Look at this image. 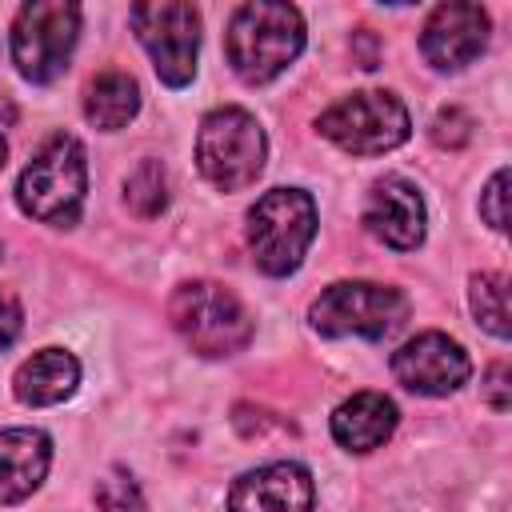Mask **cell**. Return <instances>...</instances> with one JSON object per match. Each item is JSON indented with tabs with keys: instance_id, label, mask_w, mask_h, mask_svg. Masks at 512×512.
I'll return each mask as SVG.
<instances>
[{
	"instance_id": "1",
	"label": "cell",
	"mask_w": 512,
	"mask_h": 512,
	"mask_svg": "<svg viewBox=\"0 0 512 512\" xmlns=\"http://www.w3.org/2000/svg\"><path fill=\"white\" fill-rule=\"evenodd\" d=\"M304 48V16L292 4L276 0H252L240 4L228 20L224 52L232 72L244 84H268L276 80Z\"/></svg>"
},
{
	"instance_id": "2",
	"label": "cell",
	"mask_w": 512,
	"mask_h": 512,
	"mask_svg": "<svg viewBox=\"0 0 512 512\" xmlns=\"http://www.w3.org/2000/svg\"><path fill=\"white\" fill-rule=\"evenodd\" d=\"M84 192H88L84 144L68 132L48 136L32 152V160L24 164V172L16 180L20 212L40 220V224H52V228H72L80 220Z\"/></svg>"
},
{
	"instance_id": "3",
	"label": "cell",
	"mask_w": 512,
	"mask_h": 512,
	"mask_svg": "<svg viewBox=\"0 0 512 512\" xmlns=\"http://www.w3.org/2000/svg\"><path fill=\"white\" fill-rule=\"evenodd\" d=\"M168 320L196 356H232L252 340V316L216 280H188L168 300Z\"/></svg>"
},
{
	"instance_id": "4",
	"label": "cell",
	"mask_w": 512,
	"mask_h": 512,
	"mask_svg": "<svg viewBox=\"0 0 512 512\" xmlns=\"http://www.w3.org/2000/svg\"><path fill=\"white\" fill-rule=\"evenodd\" d=\"M316 240V204L304 188H272L248 208V248L260 272L288 276Z\"/></svg>"
},
{
	"instance_id": "5",
	"label": "cell",
	"mask_w": 512,
	"mask_h": 512,
	"mask_svg": "<svg viewBox=\"0 0 512 512\" xmlns=\"http://www.w3.org/2000/svg\"><path fill=\"white\" fill-rule=\"evenodd\" d=\"M268 140L252 112L212 108L196 132V168L220 192H240L264 172Z\"/></svg>"
},
{
	"instance_id": "6",
	"label": "cell",
	"mask_w": 512,
	"mask_h": 512,
	"mask_svg": "<svg viewBox=\"0 0 512 512\" xmlns=\"http://www.w3.org/2000/svg\"><path fill=\"white\" fill-rule=\"evenodd\" d=\"M312 328L320 336H364L384 340L408 316V296L392 284L372 280H340L328 284L312 304Z\"/></svg>"
},
{
	"instance_id": "7",
	"label": "cell",
	"mask_w": 512,
	"mask_h": 512,
	"mask_svg": "<svg viewBox=\"0 0 512 512\" xmlns=\"http://www.w3.org/2000/svg\"><path fill=\"white\" fill-rule=\"evenodd\" d=\"M316 128L320 136H328L336 148L352 156H380L408 140L412 120H408V108L392 92L364 88V92L336 100L328 112H320Z\"/></svg>"
},
{
	"instance_id": "8",
	"label": "cell",
	"mask_w": 512,
	"mask_h": 512,
	"mask_svg": "<svg viewBox=\"0 0 512 512\" xmlns=\"http://www.w3.org/2000/svg\"><path fill=\"white\" fill-rule=\"evenodd\" d=\"M80 36V8L72 0H32L16 12L12 24V60L24 80L52 84L76 48Z\"/></svg>"
},
{
	"instance_id": "9",
	"label": "cell",
	"mask_w": 512,
	"mask_h": 512,
	"mask_svg": "<svg viewBox=\"0 0 512 512\" xmlns=\"http://www.w3.org/2000/svg\"><path fill=\"white\" fill-rule=\"evenodd\" d=\"M128 24L136 28V40L148 48L156 76L168 88H184L196 76L200 56V12L184 0H152L132 4Z\"/></svg>"
},
{
	"instance_id": "10",
	"label": "cell",
	"mask_w": 512,
	"mask_h": 512,
	"mask_svg": "<svg viewBox=\"0 0 512 512\" xmlns=\"http://www.w3.org/2000/svg\"><path fill=\"white\" fill-rule=\"evenodd\" d=\"M392 376L416 396H448L472 376V360L452 336L420 332L392 352Z\"/></svg>"
},
{
	"instance_id": "11",
	"label": "cell",
	"mask_w": 512,
	"mask_h": 512,
	"mask_svg": "<svg viewBox=\"0 0 512 512\" xmlns=\"http://www.w3.org/2000/svg\"><path fill=\"white\" fill-rule=\"evenodd\" d=\"M488 48V12L480 4H440L420 28V52L436 72H456Z\"/></svg>"
},
{
	"instance_id": "12",
	"label": "cell",
	"mask_w": 512,
	"mask_h": 512,
	"mask_svg": "<svg viewBox=\"0 0 512 512\" xmlns=\"http://www.w3.org/2000/svg\"><path fill=\"white\" fill-rule=\"evenodd\" d=\"M316 488L304 464L276 460L244 472L228 492V512H312Z\"/></svg>"
},
{
	"instance_id": "13",
	"label": "cell",
	"mask_w": 512,
	"mask_h": 512,
	"mask_svg": "<svg viewBox=\"0 0 512 512\" xmlns=\"http://www.w3.org/2000/svg\"><path fill=\"white\" fill-rule=\"evenodd\" d=\"M424 224H428V212H424V200L412 180L384 176L372 184L368 204H364V228L380 244H388L396 252H412L424 240Z\"/></svg>"
},
{
	"instance_id": "14",
	"label": "cell",
	"mask_w": 512,
	"mask_h": 512,
	"mask_svg": "<svg viewBox=\"0 0 512 512\" xmlns=\"http://www.w3.org/2000/svg\"><path fill=\"white\" fill-rule=\"evenodd\" d=\"M52 464V440L40 428H0V504H16L40 488Z\"/></svg>"
},
{
	"instance_id": "15",
	"label": "cell",
	"mask_w": 512,
	"mask_h": 512,
	"mask_svg": "<svg viewBox=\"0 0 512 512\" xmlns=\"http://www.w3.org/2000/svg\"><path fill=\"white\" fill-rule=\"evenodd\" d=\"M396 424L400 412L384 392H356L332 412V440L348 452H372L396 432Z\"/></svg>"
},
{
	"instance_id": "16",
	"label": "cell",
	"mask_w": 512,
	"mask_h": 512,
	"mask_svg": "<svg viewBox=\"0 0 512 512\" xmlns=\"http://www.w3.org/2000/svg\"><path fill=\"white\" fill-rule=\"evenodd\" d=\"M76 384H80V364L64 348H40V352H32L16 368V376H12V392L28 408H48V404L68 400L76 392Z\"/></svg>"
},
{
	"instance_id": "17",
	"label": "cell",
	"mask_w": 512,
	"mask_h": 512,
	"mask_svg": "<svg viewBox=\"0 0 512 512\" xmlns=\"http://www.w3.org/2000/svg\"><path fill=\"white\" fill-rule=\"evenodd\" d=\"M136 112H140V84H136L128 72H120V68L100 72V76L88 84V92H84V116H88V124L100 128V132L124 128Z\"/></svg>"
},
{
	"instance_id": "18",
	"label": "cell",
	"mask_w": 512,
	"mask_h": 512,
	"mask_svg": "<svg viewBox=\"0 0 512 512\" xmlns=\"http://www.w3.org/2000/svg\"><path fill=\"white\" fill-rule=\"evenodd\" d=\"M124 204L136 216H144V220H152V216L164 212V204H168V176H164V164L160 160H140L128 172V180H124Z\"/></svg>"
},
{
	"instance_id": "19",
	"label": "cell",
	"mask_w": 512,
	"mask_h": 512,
	"mask_svg": "<svg viewBox=\"0 0 512 512\" xmlns=\"http://www.w3.org/2000/svg\"><path fill=\"white\" fill-rule=\"evenodd\" d=\"M472 312L484 332L496 340H508V280L500 272H480L472 276Z\"/></svg>"
},
{
	"instance_id": "20",
	"label": "cell",
	"mask_w": 512,
	"mask_h": 512,
	"mask_svg": "<svg viewBox=\"0 0 512 512\" xmlns=\"http://www.w3.org/2000/svg\"><path fill=\"white\" fill-rule=\"evenodd\" d=\"M96 512H148L136 480L124 472V468H108L100 480H96Z\"/></svg>"
},
{
	"instance_id": "21",
	"label": "cell",
	"mask_w": 512,
	"mask_h": 512,
	"mask_svg": "<svg viewBox=\"0 0 512 512\" xmlns=\"http://www.w3.org/2000/svg\"><path fill=\"white\" fill-rule=\"evenodd\" d=\"M504 200H508V168H500V172L484 184V192H480V216H484L496 232L508 228V208H504Z\"/></svg>"
},
{
	"instance_id": "22",
	"label": "cell",
	"mask_w": 512,
	"mask_h": 512,
	"mask_svg": "<svg viewBox=\"0 0 512 512\" xmlns=\"http://www.w3.org/2000/svg\"><path fill=\"white\" fill-rule=\"evenodd\" d=\"M472 136V120L460 112V108H440L436 120H432V140L440 148H460L464 140Z\"/></svg>"
},
{
	"instance_id": "23",
	"label": "cell",
	"mask_w": 512,
	"mask_h": 512,
	"mask_svg": "<svg viewBox=\"0 0 512 512\" xmlns=\"http://www.w3.org/2000/svg\"><path fill=\"white\" fill-rule=\"evenodd\" d=\"M484 400H488L496 412H508V408H512V392H508V364H504V360H496V364L488 368Z\"/></svg>"
},
{
	"instance_id": "24",
	"label": "cell",
	"mask_w": 512,
	"mask_h": 512,
	"mask_svg": "<svg viewBox=\"0 0 512 512\" xmlns=\"http://www.w3.org/2000/svg\"><path fill=\"white\" fill-rule=\"evenodd\" d=\"M20 328H24L20 300H16L8 288H0V348H8V344L20 336Z\"/></svg>"
},
{
	"instance_id": "25",
	"label": "cell",
	"mask_w": 512,
	"mask_h": 512,
	"mask_svg": "<svg viewBox=\"0 0 512 512\" xmlns=\"http://www.w3.org/2000/svg\"><path fill=\"white\" fill-rule=\"evenodd\" d=\"M16 128V104L8 96H0V168L8 160V132Z\"/></svg>"
}]
</instances>
